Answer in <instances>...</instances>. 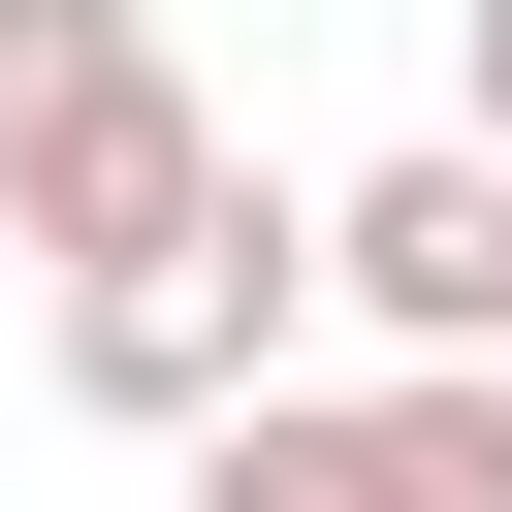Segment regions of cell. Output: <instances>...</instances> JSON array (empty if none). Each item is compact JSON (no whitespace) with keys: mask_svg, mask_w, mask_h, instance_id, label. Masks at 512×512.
Returning <instances> with one entry per match:
<instances>
[{"mask_svg":"<svg viewBox=\"0 0 512 512\" xmlns=\"http://www.w3.org/2000/svg\"><path fill=\"white\" fill-rule=\"evenodd\" d=\"M320 320H384V384H512V160H352L320 192Z\"/></svg>","mask_w":512,"mask_h":512,"instance_id":"3957f363","label":"cell"},{"mask_svg":"<svg viewBox=\"0 0 512 512\" xmlns=\"http://www.w3.org/2000/svg\"><path fill=\"white\" fill-rule=\"evenodd\" d=\"M448 160H512V0H448Z\"/></svg>","mask_w":512,"mask_h":512,"instance_id":"5b68a950","label":"cell"},{"mask_svg":"<svg viewBox=\"0 0 512 512\" xmlns=\"http://www.w3.org/2000/svg\"><path fill=\"white\" fill-rule=\"evenodd\" d=\"M288 384H320V192H224V224H160V256L64 288V416H128V448H224Z\"/></svg>","mask_w":512,"mask_h":512,"instance_id":"7a4b0ae2","label":"cell"},{"mask_svg":"<svg viewBox=\"0 0 512 512\" xmlns=\"http://www.w3.org/2000/svg\"><path fill=\"white\" fill-rule=\"evenodd\" d=\"M256 160H224V96L160 64V0H0V256H160V224H224Z\"/></svg>","mask_w":512,"mask_h":512,"instance_id":"6da1fadb","label":"cell"},{"mask_svg":"<svg viewBox=\"0 0 512 512\" xmlns=\"http://www.w3.org/2000/svg\"><path fill=\"white\" fill-rule=\"evenodd\" d=\"M192 512H512V384H288L192 448Z\"/></svg>","mask_w":512,"mask_h":512,"instance_id":"277c9868","label":"cell"}]
</instances>
